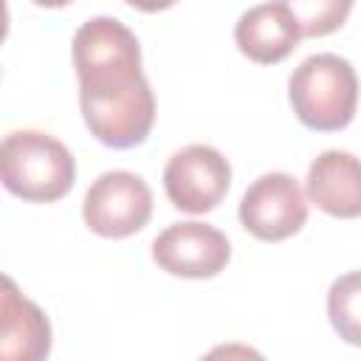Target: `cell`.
<instances>
[{
  "label": "cell",
  "mask_w": 361,
  "mask_h": 361,
  "mask_svg": "<svg viewBox=\"0 0 361 361\" xmlns=\"http://www.w3.org/2000/svg\"><path fill=\"white\" fill-rule=\"evenodd\" d=\"M3 186L31 203H54L65 197L76 180L71 149L42 130H14L0 144Z\"/></svg>",
  "instance_id": "cell-1"
},
{
  "label": "cell",
  "mask_w": 361,
  "mask_h": 361,
  "mask_svg": "<svg viewBox=\"0 0 361 361\" xmlns=\"http://www.w3.org/2000/svg\"><path fill=\"white\" fill-rule=\"evenodd\" d=\"M288 96L296 118L319 133L341 130L358 104V76L338 54H313L290 73Z\"/></svg>",
  "instance_id": "cell-2"
},
{
  "label": "cell",
  "mask_w": 361,
  "mask_h": 361,
  "mask_svg": "<svg viewBox=\"0 0 361 361\" xmlns=\"http://www.w3.org/2000/svg\"><path fill=\"white\" fill-rule=\"evenodd\" d=\"M73 68L79 96L127 90L141 73V45L135 34L116 17H93L73 34Z\"/></svg>",
  "instance_id": "cell-3"
},
{
  "label": "cell",
  "mask_w": 361,
  "mask_h": 361,
  "mask_svg": "<svg viewBox=\"0 0 361 361\" xmlns=\"http://www.w3.org/2000/svg\"><path fill=\"white\" fill-rule=\"evenodd\" d=\"M152 214V192L147 180L127 169L99 175L82 200V217L90 231L121 240L141 231Z\"/></svg>",
  "instance_id": "cell-4"
},
{
  "label": "cell",
  "mask_w": 361,
  "mask_h": 361,
  "mask_svg": "<svg viewBox=\"0 0 361 361\" xmlns=\"http://www.w3.org/2000/svg\"><path fill=\"white\" fill-rule=\"evenodd\" d=\"M79 104L90 135H96L102 144L113 149L138 147L149 135L155 121V96L147 76L130 85L127 90L93 93V96L82 93Z\"/></svg>",
  "instance_id": "cell-5"
},
{
  "label": "cell",
  "mask_w": 361,
  "mask_h": 361,
  "mask_svg": "<svg viewBox=\"0 0 361 361\" xmlns=\"http://www.w3.org/2000/svg\"><path fill=\"white\" fill-rule=\"evenodd\" d=\"M240 223L265 243L293 237L307 223V200L299 180L288 172L259 175L240 200Z\"/></svg>",
  "instance_id": "cell-6"
},
{
  "label": "cell",
  "mask_w": 361,
  "mask_h": 361,
  "mask_svg": "<svg viewBox=\"0 0 361 361\" xmlns=\"http://www.w3.org/2000/svg\"><path fill=\"white\" fill-rule=\"evenodd\" d=\"M231 186V166L220 149L189 144L178 149L164 169V189L175 209L189 214L212 212Z\"/></svg>",
  "instance_id": "cell-7"
},
{
  "label": "cell",
  "mask_w": 361,
  "mask_h": 361,
  "mask_svg": "<svg viewBox=\"0 0 361 361\" xmlns=\"http://www.w3.org/2000/svg\"><path fill=\"white\" fill-rule=\"evenodd\" d=\"M231 257L226 234L209 223L186 220L166 226L152 240V259L161 271L186 279L217 276Z\"/></svg>",
  "instance_id": "cell-8"
},
{
  "label": "cell",
  "mask_w": 361,
  "mask_h": 361,
  "mask_svg": "<svg viewBox=\"0 0 361 361\" xmlns=\"http://www.w3.org/2000/svg\"><path fill=\"white\" fill-rule=\"evenodd\" d=\"M307 197L330 217H361V158L324 149L307 169Z\"/></svg>",
  "instance_id": "cell-9"
},
{
  "label": "cell",
  "mask_w": 361,
  "mask_h": 361,
  "mask_svg": "<svg viewBox=\"0 0 361 361\" xmlns=\"http://www.w3.org/2000/svg\"><path fill=\"white\" fill-rule=\"evenodd\" d=\"M299 23L282 3H259L240 14L234 25V42L237 48L259 65H276L282 62L296 45H299Z\"/></svg>",
  "instance_id": "cell-10"
},
{
  "label": "cell",
  "mask_w": 361,
  "mask_h": 361,
  "mask_svg": "<svg viewBox=\"0 0 361 361\" xmlns=\"http://www.w3.org/2000/svg\"><path fill=\"white\" fill-rule=\"evenodd\" d=\"M51 353V324L45 313L25 299L14 279H3L0 296V355L6 361H39Z\"/></svg>",
  "instance_id": "cell-11"
},
{
  "label": "cell",
  "mask_w": 361,
  "mask_h": 361,
  "mask_svg": "<svg viewBox=\"0 0 361 361\" xmlns=\"http://www.w3.org/2000/svg\"><path fill=\"white\" fill-rule=\"evenodd\" d=\"M327 316L338 338L361 347V271L333 279L327 290Z\"/></svg>",
  "instance_id": "cell-12"
},
{
  "label": "cell",
  "mask_w": 361,
  "mask_h": 361,
  "mask_svg": "<svg viewBox=\"0 0 361 361\" xmlns=\"http://www.w3.org/2000/svg\"><path fill=\"white\" fill-rule=\"evenodd\" d=\"M299 23L302 37H324L341 28L353 11V0H276Z\"/></svg>",
  "instance_id": "cell-13"
},
{
  "label": "cell",
  "mask_w": 361,
  "mask_h": 361,
  "mask_svg": "<svg viewBox=\"0 0 361 361\" xmlns=\"http://www.w3.org/2000/svg\"><path fill=\"white\" fill-rule=\"evenodd\" d=\"M124 3L133 6V8H138V11H164V8L175 6L178 0H124Z\"/></svg>",
  "instance_id": "cell-14"
},
{
  "label": "cell",
  "mask_w": 361,
  "mask_h": 361,
  "mask_svg": "<svg viewBox=\"0 0 361 361\" xmlns=\"http://www.w3.org/2000/svg\"><path fill=\"white\" fill-rule=\"evenodd\" d=\"M37 6H45V8H59V6H68L73 0H34Z\"/></svg>",
  "instance_id": "cell-15"
}]
</instances>
